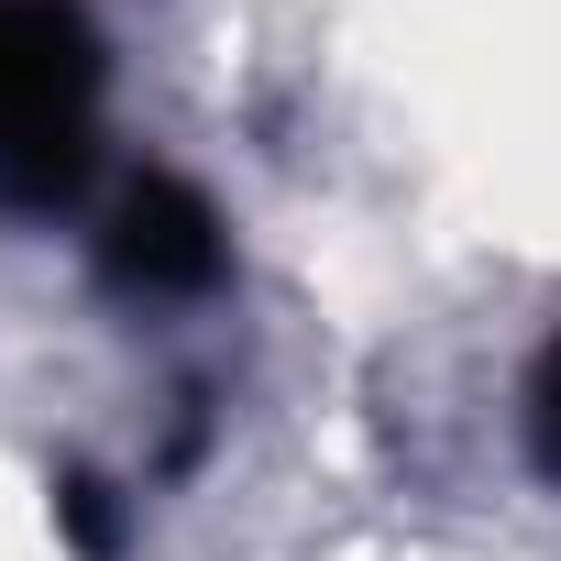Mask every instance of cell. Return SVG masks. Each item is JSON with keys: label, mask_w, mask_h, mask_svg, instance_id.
<instances>
[{"label": "cell", "mask_w": 561, "mask_h": 561, "mask_svg": "<svg viewBox=\"0 0 561 561\" xmlns=\"http://www.w3.org/2000/svg\"><path fill=\"white\" fill-rule=\"evenodd\" d=\"M111 56L78 0H0V209H67L100 176Z\"/></svg>", "instance_id": "1"}, {"label": "cell", "mask_w": 561, "mask_h": 561, "mask_svg": "<svg viewBox=\"0 0 561 561\" xmlns=\"http://www.w3.org/2000/svg\"><path fill=\"white\" fill-rule=\"evenodd\" d=\"M100 264L133 298H198L220 287V209L187 176H133L100 220Z\"/></svg>", "instance_id": "2"}, {"label": "cell", "mask_w": 561, "mask_h": 561, "mask_svg": "<svg viewBox=\"0 0 561 561\" xmlns=\"http://www.w3.org/2000/svg\"><path fill=\"white\" fill-rule=\"evenodd\" d=\"M528 440H539V462L561 473V331H550V353H539V375H528Z\"/></svg>", "instance_id": "3"}, {"label": "cell", "mask_w": 561, "mask_h": 561, "mask_svg": "<svg viewBox=\"0 0 561 561\" xmlns=\"http://www.w3.org/2000/svg\"><path fill=\"white\" fill-rule=\"evenodd\" d=\"M100 495H111V484H89V473H67V484H56V506H67V528H78V550H111V539H122V517H111Z\"/></svg>", "instance_id": "4"}]
</instances>
